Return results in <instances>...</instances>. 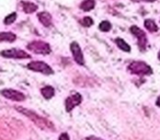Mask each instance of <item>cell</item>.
Wrapping results in <instances>:
<instances>
[{"label":"cell","instance_id":"obj_1","mask_svg":"<svg viewBox=\"0 0 160 140\" xmlns=\"http://www.w3.org/2000/svg\"><path fill=\"white\" fill-rule=\"evenodd\" d=\"M16 109L18 112H20L21 114H23L24 116L29 117L34 124L38 127H40L43 130H55V126L53 125V123H51L49 120H47L46 118L41 117L40 115H38L36 113H34L33 111H30L28 109H23V107H16Z\"/></svg>","mask_w":160,"mask_h":140},{"label":"cell","instance_id":"obj_2","mask_svg":"<svg viewBox=\"0 0 160 140\" xmlns=\"http://www.w3.org/2000/svg\"><path fill=\"white\" fill-rule=\"evenodd\" d=\"M128 70L131 74L138 76H147L152 74V69L149 65L144 61H133L128 65Z\"/></svg>","mask_w":160,"mask_h":140},{"label":"cell","instance_id":"obj_3","mask_svg":"<svg viewBox=\"0 0 160 140\" xmlns=\"http://www.w3.org/2000/svg\"><path fill=\"white\" fill-rule=\"evenodd\" d=\"M28 49L35 54H40V55H48L52 51L49 44H47V43H45V42H42V41H34V42H31L28 45Z\"/></svg>","mask_w":160,"mask_h":140},{"label":"cell","instance_id":"obj_4","mask_svg":"<svg viewBox=\"0 0 160 140\" xmlns=\"http://www.w3.org/2000/svg\"><path fill=\"white\" fill-rule=\"evenodd\" d=\"M28 69L32 70V71H36V72H41L43 75H53L54 71L53 69L48 66L47 64L43 61H31L29 65H28Z\"/></svg>","mask_w":160,"mask_h":140},{"label":"cell","instance_id":"obj_5","mask_svg":"<svg viewBox=\"0 0 160 140\" xmlns=\"http://www.w3.org/2000/svg\"><path fill=\"white\" fill-rule=\"evenodd\" d=\"M131 32L133 35H135L138 40V47H139L140 51H145L147 46V37L146 34L142 30H140L138 27H131Z\"/></svg>","mask_w":160,"mask_h":140},{"label":"cell","instance_id":"obj_6","mask_svg":"<svg viewBox=\"0 0 160 140\" xmlns=\"http://www.w3.org/2000/svg\"><path fill=\"white\" fill-rule=\"evenodd\" d=\"M0 55L6 58H18V59H24V58H30V55L27 54L24 51L17 48H11V49H6L0 53Z\"/></svg>","mask_w":160,"mask_h":140},{"label":"cell","instance_id":"obj_7","mask_svg":"<svg viewBox=\"0 0 160 140\" xmlns=\"http://www.w3.org/2000/svg\"><path fill=\"white\" fill-rule=\"evenodd\" d=\"M82 102V98L80 95L79 93H75L72 94L71 96L66 99L65 101V107H66V111L67 112H71L76 106L80 104V103Z\"/></svg>","mask_w":160,"mask_h":140},{"label":"cell","instance_id":"obj_8","mask_svg":"<svg viewBox=\"0 0 160 140\" xmlns=\"http://www.w3.org/2000/svg\"><path fill=\"white\" fill-rule=\"evenodd\" d=\"M1 94L5 96L6 99H9L12 101H17V102H22L25 100V95L21 92L17 91V90H12V89H6L1 91Z\"/></svg>","mask_w":160,"mask_h":140},{"label":"cell","instance_id":"obj_9","mask_svg":"<svg viewBox=\"0 0 160 140\" xmlns=\"http://www.w3.org/2000/svg\"><path fill=\"white\" fill-rule=\"evenodd\" d=\"M70 49L71 53H72L73 59L76 60V62L79 65H83L85 64V59H83V55L82 51H81V48H80L79 44L76 42H72L70 44Z\"/></svg>","mask_w":160,"mask_h":140},{"label":"cell","instance_id":"obj_10","mask_svg":"<svg viewBox=\"0 0 160 140\" xmlns=\"http://www.w3.org/2000/svg\"><path fill=\"white\" fill-rule=\"evenodd\" d=\"M38 18L40 20V22L42 23L44 27H49L52 25V16L48 12H40L38 14Z\"/></svg>","mask_w":160,"mask_h":140},{"label":"cell","instance_id":"obj_11","mask_svg":"<svg viewBox=\"0 0 160 140\" xmlns=\"http://www.w3.org/2000/svg\"><path fill=\"white\" fill-rule=\"evenodd\" d=\"M17 38V36L11 32H1L0 33V42H14Z\"/></svg>","mask_w":160,"mask_h":140},{"label":"cell","instance_id":"obj_12","mask_svg":"<svg viewBox=\"0 0 160 140\" xmlns=\"http://www.w3.org/2000/svg\"><path fill=\"white\" fill-rule=\"evenodd\" d=\"M96 6L94 0H83L81 5H80V9L83 10V11H90L92 10Z\"/></svg>","mask_w":160,"mask_h":140},{"label":"cell","instance_id":"obj_13","mask_svg":"<svg viewBox=\"0 0 160 140\" xmlns=\"http://www.w3.org/2000/svg\"><path fill=\"white\" fill-rule=\"evenodd\" d=\"M115 44L118 45V48L122 49L123 51H126V53H129V51H131V46H129L124 40H122V38H116Z\"/></svg>","mask_w":160,"mask_h":140},{"label":"cell","instance_id":"obj_14","mask_svg":"<svg viewBox=\"0 0 160 140\" xmlns=\"http://www.w3.org/2000/svg\"><path fill=\"white\" fill-rule=\"evenodd\" d=\"M21 5H22L23 11H24L25 13H33V12H35L36 9H38V6L32 2H22Z\"/></svg>","mask_w":160,"mask_h":140},{"label":"cell","instance_id":"obj_15","mask_svg":"<svg viewBox=\"0 0 160 140\" xmlns=\"http://www.w3.org/2000/svg\"><path fill=\"white\" fill-rule=\"evenodd\" d=\"M41 93L43 94V96H44L45 99H52L54 96V94H55V90H54L53 87H45L43 88L42 90H41Z\"/></svg>","mask_w":160,"mask_h":140},{"label":"cell","instance_id":"obj_16","mask_svg":"<svg viewBox=\"0 0 160 140\" xmlns=\"http://www.w3.org/2000/svg\"><path fill=\"white\" fill-rule=\"evenodd\" d=\"M145 27H146L149 32H151V33L158 31V27H157V24L155 23V21L149 20V19L145 21Z\"/></svg>","mask_w":160,"mask_h":140},{"label":"cell","instance_id":"obj_17","mask_svg":"<svg viewBox=\"0 0 160 140\" xmlns=\"http://www.w3.org/2000/svg\"><path fill=\"white\" fill-rule=\"evenodd\" d=\"M99 29L102 32H109L110 30H111V23H110L109 21H103V22H101L100 25H99Z\"/></svg>","mask_w":160,"mask_h":140},{"label":"cell","instance_id":"obj_18","mask_svg":"<svg viewBox=\"0 0 160 140\" xmlns=\"http://www.w3.org/2000/svg\"><path fill=\"white\" fill-rule=\"evenodd\" d=\"M16 18H17V13L16 12H12V13H10L9 16L6 17L5 19V24H12V23L16 21Z\"/></svg>","mask_w":160,"mask_h":140},{"label":"cell","instance_id":"obj_19","mask_svg":"<svg viewBox=\"0 0 160 140\" xmlns=\"http://www.w3.org/2000/svg\"><path fill=\"white\" fill-rule=\"evenodd\" d=\"M82 24L85 25V27H91V25L93 24V20H92L90 17H86L82 20Z\"/></svg>","mask_w":160,"mask_h":140},{"label":"cell","instance_id":"obj_20","mask_svg":"<svg viewBox=\"0 0 160 140\" xmlns=\"http://www.w3.org/2000/svg\"><path fill=\"white\" fill-rule=\"evenodd\" d=\"M58 140H69V136H68V133H62V135L59 136V138H58Z\"/></svg>","mask_w":160,"mask_h":140},{"label":"cell","instance_id":"obj_21","mask_svg":"<svg viewBox=\"0 0 160 140\" xmlns=\"http://www.w3.org/2000/svg\"><path fill=\"white\" fill-rule=\"evenodd\" d=\"M85 140H103V139H101V138H99V137H96V136H89V137H87Z\"/></svg>","mask_w":160,"mask_h":140},{"label":"cell","instance_id":"obj_22","mask_svg":"<svg viewBox=\"0 0 160 140\" xmlns=\"http://www.w3.org/2000/svg\"><path fill=\"white\" fill-rule=\"evenodd\" d=\"M156 105H157L158 107H160V96L157 99V101H156Z\"/></svg>","mask_w":160,"mask_h":140},{"label":"cell","instance_id":"obj_23","mask_svg":"<svg viewBox=\"0 0 160 140\" xmlns=\"http://www.w3.org/2000/svg\"><path fill=\"white\" fill-rule=\"evenodd\" d=\"M142 1H146V2H153L156 0H142Z\"/></svg>","mask_w":160,"mask_h":140},{"label":"cell","instance_id":"obj_24","mask_svg":"<svg viewBox=\"0 0 160 140\" xmlns=\"http://www.w3.org/2000/svg\"><path fill=\"white\" fill-rule=\"evenodd\" d=\"M158 59L160 60V51H159V54H158Z\"/></svg>","mask_w":160,"mask_h":140}]
</instances>
